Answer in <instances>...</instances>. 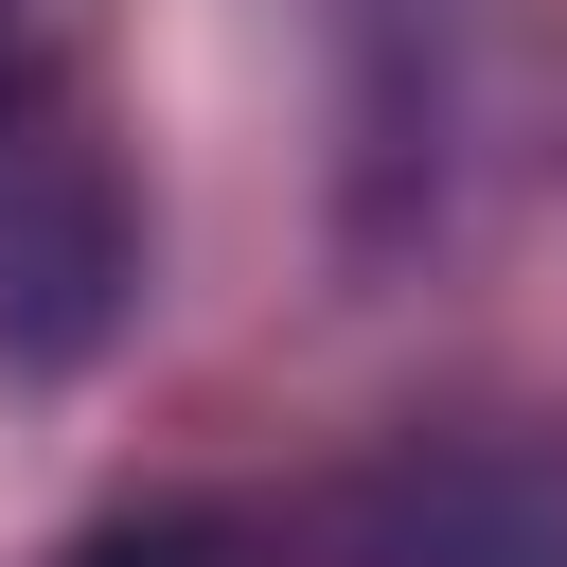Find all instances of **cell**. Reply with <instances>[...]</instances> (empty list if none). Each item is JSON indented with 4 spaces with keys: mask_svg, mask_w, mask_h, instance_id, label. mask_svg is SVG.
<instances>
[{
    "mask_svg": "<svg viewBox=\"0 0 567 567\" xmlns=\"http://www.w3.org/2000/svg\"><path fill=\"white\" fill-rule=\"evenodd\" d=\"M354 567H567V425H496V443H408L354 478L337 514Z\"/></svg>",
    "mask_w": 567,
    "mask_h": 567,
    "instance_id": "obj_1",
    "label": "cell"
},
{
    "mask_svg": "<svg viewBox=\"0 0 567 567\" xmlns=\"http://www.w3.org/2000/svg\"><path fill=\"white\" fill-rule=\"evenodd\" d=\"M71 567H248V532H230L213 496H142V514H106Z\"/></svg>",
    "mask_w": 567,
    "mask_h": 567,
    "instance_id": "obj_3",
    "label": "cell"
},
{
    "mask_svg": "<svg viewBox=\"0 0 567 567\" xmlns=\"http://www.w3.org/2000/svg\"><path fill=\"white\" fill-rule=\"evenodd\" d=\"M0 53H18V0H0Z\"/></svg>",
    "mask_w": 567,
    "mask_h": 567,
    "instance_id": "obj_4",
    "label": "cell"
},
{
    "mask_svg": "<svg viewBox=\"0 0 567 567\" xmlns=\"http://www.w3.org/2000/svg\"><path fill=\"white\" fill-rule=\"evenodd\" d=\"M124 284H142V213L106 159H18L0 177V372H89L124 337Z\"/></svg>",
    "mask_w": 567,
    "mask_h": 567,
    "instance_id": "obj_2",
    "label": "cell"
}]
</instances>
